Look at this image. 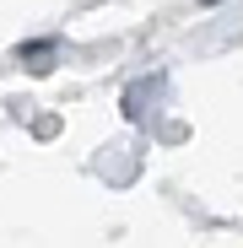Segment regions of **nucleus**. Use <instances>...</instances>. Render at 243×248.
Masks as SVG:
<instances>
[{"mask_svg": "<svg viewBox=\"0 0 243 248\" xmlns=\"http://www.w3.org/2000/svg\"><path fill=\"white\" fill-rule=\"evenodd\" d=\"M206 6H216V0H206Z\"/></svg>", "mask_w": 243, "mask_h": 248, "instance_id": "nucleus-1", "label": "nucleus"}]
</instances>
